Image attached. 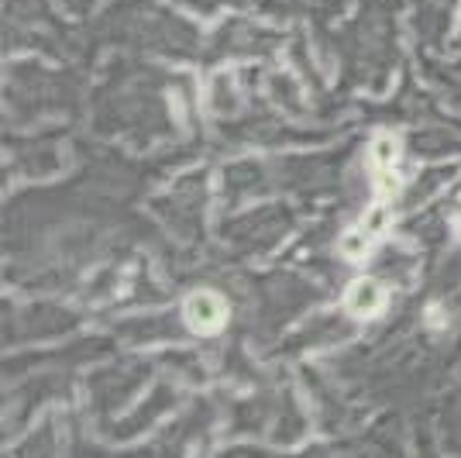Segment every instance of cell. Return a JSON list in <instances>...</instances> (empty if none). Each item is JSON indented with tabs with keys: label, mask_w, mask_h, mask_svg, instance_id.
Instances as JSON below:
<instances>
[{
	"label": "cell",
	"mask_w": 461,
	"mask_h": 458,
	"mask_svg": "<svg viewBox=\"0 0 461 458\" xmlns=\"http://www.w3.org/2000/svg\"><path fill=\"white\" fill-rule=\"evenodd\" d=\"M228 317V307L217 293H193L186 300V321H190L193 331H217Z\"/></svg>",
	"instance_id": "1"
},
{
	"label": "cell",
	"mask_w": 461,
	"mask_h": 458,
	"mask_svg": "<svg viewBox=\"0 0 461 458\" xmlns=\"http://www.w3.org/2000/svg\"><path fill=\"white\" fill-rule=\"evenodd\" d=\"M348 307H351V314L375 317L385 307V289L379 283H372V279H362V283H355L351 293H348Z\"/></svg>",
	"instance_id": "2"
},
{
	"label": "cell",
	"mask_w": 461,
	"mask_h": 458,
	"mask_svg": "<svg viewBox=\"0 0 461 458\" xmlns=\"http://www.w3.org/2000/svg\"><path fill=\"white\" fill-rule=\"evenodd\" d=\"M372 162L379 166V169H393V162H396V155H400V145H396V138L393 134H379L375 142H372Z\"/></svg>",
	"instance_id": "3"
},
{
	"label": "cell",
	"mask_w": 461,
	"mask_h": 458,
	"mask_svg": "<svg viewBox=\"0 0 461 458\" xmlns=\"http://www.w3.org/2000/svg\"><path fill=\"white\" fill-rule=\"evenodd\" d=\"M368 249V231H351L341 238V252H345L348 259H362Z\"/></svg>",
	"instance_id": "4"
}]
</instances>
